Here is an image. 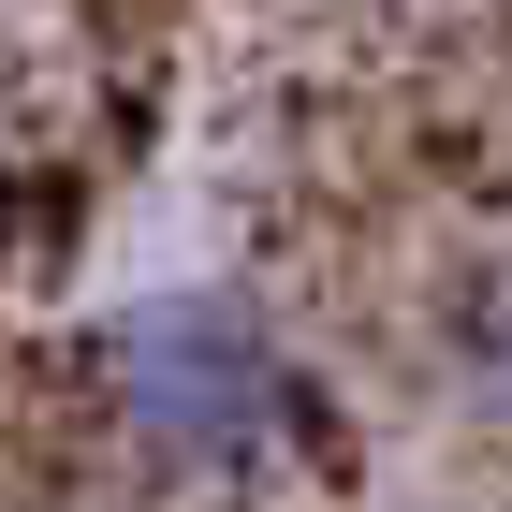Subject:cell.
Wrapping results in <instances>:
<instances>
[{"label":"cell","instance_id":"cell-3","mask_svg":"<svg viewBox=\"0 0 512 512\" xmlns=\"http://www.w3.org/2000/svg\"><path fill=\"white\" fill-rule=\"evenodd\" d=\"M0 205H15V176H0Z\"/></svg>","mask_w":512,"mask_h":512},{"label":"cell","instance_id":"cell-1","mask_svg":"<svg viewBox=\"0 0 512 512\" xmlns=\"http://www.w3.org/2000/svg\"><path fill=\"white\" fill-rule=\"evenodd\" d=\"M88 381H103V425L147 454L161 483H264L293 439H308V381L235 293H147L88 337Z\"/></svg>","mask_w":512,"mask_h":512},{"label":"cell","instance_id":"cell-2","mask_svg":"<svg viewBox=\"0 0 512 512\" xmlns=\"http://www.w3.org/2000/svg\"><path fill=\"white\" fill-rule=\"evenodd\" d=\"M454 381H469L483 410L512 425V278H483L469 308H454Z\"/></svg>","mask_w":512,"mask_h":512}]
</instances>
